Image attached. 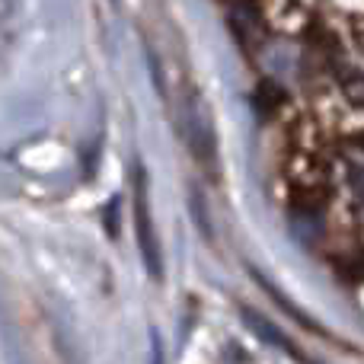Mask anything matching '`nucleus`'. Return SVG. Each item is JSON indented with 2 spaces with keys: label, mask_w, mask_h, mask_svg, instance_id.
I'll return each instance as SVG.
<instances>
[{
  "label": "nucleus",
  "mask_w": 364,
  "mask_h": 364,
  "mask_svg": "<svg viewBox=\"0 0 364 364\" xmlns=\"http://www.w3.org/2000/svg\"><path fill=\"white\" fill-rule=\"evenodd\" d=\"M134 230H138V246L144 265L154 278L164 275V256H160L157 230L151 220V201H147V173L141 164H134Z\"/></svg>",
  "instance_id": "nucleus-1"
},
{
  "label": "nucleus",
  "mask_w": 364,
  "mask_h": 364,
  "mask_svg": "<svg viewBox=\"0 0 364 364\" xmlns=\"http://www.w3.org/2000/svg\"><path fill=\"white\" fill-rule=\"evenodd\" d=\"M151 352H154V364H164V346H160V336L157 333H154V348H151Z\"/></svg>",
  "instance_id": "nucleus-2"
}]
</instances>
